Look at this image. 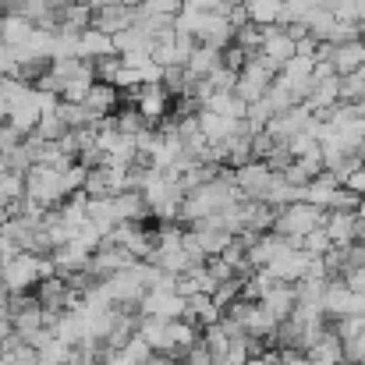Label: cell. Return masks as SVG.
I'll return each mask as SVG.
<instances>
[{"instance_id": "37", "label": "cell", "mask_w": 365, "mask_h": 365, "mask_svg": "<svg viewBox=\"0 0 365 365\" xmlns=\"http://www.w3.org/2000/svg\"><path fill=\"white\" fill-rule=\"evenodd\" d=\"M53 4H57V7H64V4H75V0H53Z\"/></svg>"}, {"instance_id": "29", "label": "cell", "mask_w": 365, "mask_h": 365, "mask_svg": "<svg viewBox=\"0 0 365 365\" xmlns=\"http://www.w3.org/2000/svg\"><path fill=\"white\" fill-rule=\"evenodd\" d=\"M64 131H68V124L61 121L57 110H46V114L39 118V124H36V135H39V138H61Z\"/></svg>"}, {"instance_id": "22", "label": "cell", "mask_w": 365, "mask_h": 365, "mask_svg": "<svg viewBox=\"0 0 365 365\" xmlns=\"http://www.w3.org/2000/svg\"><path fill=\"white\" fill-rule=\"evenodd\" d=\"M25 199V174L0 163V206H14Z\"/></svg>"}, {"instance_id": "10", "label": "cell", "mask_w": 365, "mask_h": 365, "mask_svg": "<svg viewBox=\"0 0 365 365\" xmlns=\"http://www.w3.org/2000/svg\"><path fill=\"white\" fill-rule=\"evenodd\" d=\"M181 319H188V323H195V327L202 330V327H210V323L220 319V305L213 302V294L195 291V294L185 298V316H181Z\"/></svg>"}, {"instance_id": "4", "label": "cell", "mask_w": 365, "mask_h": 365, "mask_svg": "<svg viewBox=\"0 0 365 365\" xmlns=\"http://www.w3.org/2000/svg\"><path fill=\"white\" fill-rule=\"evenodd\" d=\"M131 107L145 118L149 124H160L167 114H170V93L163 89V82H142V86H135L131 93Z\"/></svg>"}, {"instance_id": "21", "label": "cell", "mask_w": 365, "mask_h": 365, "mask_svg": "<svg viewBox=\"0 0 365 365\" xmlns=\"http://www.w3.org/2000/svg\"><path fill=\"white\" fill-rule=\"evenodd\" d=\"M167 337H170V351L185 355L195 341H199V327L188 319H167Z\"/></svg>"}, {"instance_id": "13", "label": "cell", "mask_w": 365, "mask_h": 365, "mask_svg": "<svg viewBox=\"0 0 365 365\" xmlns=\"http://www.w3.org/2000/svg\"><path fill=\"white\" fill-rule=\"evenodd\" d=\"M107 53H114V36H107V32H100L93 25L78 32V57L82 61H100Z\"/></svg>"}, {"instance_id": "14", "label": "cell", "mask_w": 365, "mask_h": 365, "mask_svg": "<svg viewBox=\"0 0 365 365\" xmlns=\"http://www.w3.org/2000/svg\"><path fill=\"white\" fill-rule=\"evenodd\" d=\"M365 61V39H348V43H334V71L337 75H351L359 64Z\"/></svg>"}, {"instance_id": "16", "label": "cell", "mask_w": 365, "mask_h": 365, "mask_svg": "<svg viewBox=\"0 0 365 365\" xmlns=\"http://www.w3.org/2000/svg\"><path fill=\"white\" fill-rule=\"evenodd\" d=\"M217 68H224V64H220V50L210 46V43H195V50H192L185 71L195 75V78H206V75H213Z\"/></svg>"}, {"instance_id": "11", "label": "cell", "mask_w": 365, "mask_h": 365, "mask_svg": "<svg viewBox=\"0 0 365 365\" xmlns=\"http://www.w3.org/2000/svg\"><path fill=\"white\" fill-rule=\"evenodd\" d=\"M114 213H118V224L121 220H128V224H145V217H153L138 188H124V192L114 195Z\"/></svg>"}, {"instance_id": "2", "label": "cell", "mask_w": 365, "mask_h": 365, "mask_svg": "<svg viewBox=\"0 0 365 365\" xmlns=\"http://www.w3.org/2000/svg\"><path fill=\"white\" fill-rule=\"evenodd\" d=\"M323 220H327V210H323V206H312V202L298 199V202H287V206L277 210V224H273V231L302 242V235H309V231L319 227Z\"/></svg>"}, {"instance_id": "3", "label": "cell", "mask_w": 365, "mask_h": 365, "mask_svg": "<svg viewBox=\"0 0 365 365\" xmlns=\"http://www.w3.org/2000/svg\"><path fill=\"white\" fill-rule=\"evenodd\" d=\"M273 78H277V68L262 53H248V61L242 64V71L235 78V93L242 96L245 103H252L273 86Z\"/></svg>"}, {"instance_id": "8", "label": "cell", "mask_w": 365, "mask_h": 365, "mask_svg": "<svg viewBox=\"0 0 365 365\" xmlns=\"http://www.w3.org/2000/svg\"><path fill=\"white\" fill-rule=\"evenodd\" d=\"M89 255H93V252H89V248H82L75 238L50 248V262H53V269H57L61 277H68V273H75V269H86Z\"/></svg>"}, {"instance_id": "27", "label": "cell", "mask_w": 365, "mask_h": 365, "mask_svg": "<svg viewBox=\"0 0 365 365\" xmlns=\"http://www.w3.org/2000/svg\"><path fill=\"white\" fill-rule=\"evenodd\" d=\"M235 43L242 46L245 53H259V46H262V25L245 21L242 29H235Z\"/></svg>"}, {"instance_id": "5", "label": "cell", "mask_w": 365, "mask_h": 365, "mask_svg": "<svg viewBox=\"0 0 365 365\" xmlns=\"http://www.w3.org/2000/svg\"><path fill=\"white\" fill-rule=\"evenodd\" d=\"M305 266H309V252L302 248H284L280 255H273L262 269H269L273 280H284V284H298L305 277Z\"/></svg>"}, {"instance_id": "26", "label": "cell", "mask_w": 365, "mask_h": 365, "mask_svg": "<svg viewBox=\"0 0 365 365\" xmlns=\"http://www.w3.org/2000/svg\"><path fill=\"white\" fill-rule=\"evenodd\" d=\"M298 248H302V252H309V255H327V252L334 248V242H330L327 227L319 224V227H312L309 235H302V242H298Z\"/></svg>"}, {"instance_id": "24", "label": "cell", "mask_w": 365, "mask_h": 365, "mask_svg": "<svg viewBox=\"0 0 365 365\" xmlns=\"http://www.w3.org/2000/svg\"><path fill=\"white\" fill-rule=\"evenodd\" d=\"M199 341L206 344V351L217 359V362H224V355H227V344H231V337L220 330V323H210V327H202L199 330Z\"/></svg>"}, {"instance_id": "36", "label": "cell", "mask_w": 365, "mask_h": 365, "mask_svg": "<svg viewBox=\"0 0 365 365\" xmlns=\"http://www.w3.org/2000/svg\"><path fill=\"white\" fill-rule=\"evenodd\" d=\"M107 4H128V7H135V0H89V7H107Z\"/></svg>"}, {"instance_id": "9", "label": "cell", "mask_w": 365, "mask_h": 365, "mask_svg": "<svg viewBox=\"0 0 365 365\" xmlns=\"http://www.w3.org/2000/svg\"><path fill=\"white\" fill-rule=\"evenodd\" d=\"M323 227H327L330 242L337 245V248H344V245L355 242V231H359V213H351V210H327Z\"/></svg>"}, {"instance_id": "17", "label": "cell", "mask_w": 365, "mask_h": 365, "mask_svg": "<svg viewBox=\"0 0 365 365\" xmlns=\"http://www.w3.org/2000/svg\"><path fill=\"white\" fill-rule=\"evenodd\" d=\"M305 355L316 365H337V362H344V344H341V337H337L334 330H327Z\"/></svg>"}, {"instance_id": "1", "label": "cell", "mask_w": 365, "mask_h": 365, "mask_svg": "<svg viewBox=\"0 0 365 365\" xmlns=\"http://www.w3.org/2000/svg\"><path fill=\"white\" fill-rule=\"evenodd\" d=\"M25 199L39 202L43 210L61 206L68 199L64 195V185H61V170L57 167H46V163H32L25 170Z\"/></svg>"}, {"instance_id": "25", "label": "cell", "mask_w": 365, "mask_h": 365, "mask_svg": "<svg viewBox=\"0 0 365 365\" xmlns=\"http://www.w3.org/2000/svg\"><path fill=\"white\" fill-rule=\"evenodd\" d=\"M57 114H61V121L68 124V131L71 128H86V124H96V118L82 107V103H68V100H61L57 103Z\"/></svg>"}, {"instance_id": "6", "label": "cell", "mask_w": 365, "mask_h": 365, "mask_svg": "<svg viewBox=\"0 0 365 365\" xmlns=\"http://www.w3.org/2000/svg\"><path fill=\"white\" fill-rule=\"evenodd\" d=\"M82 107H86L96 121H100V118H110V114L121 107V89L110 86V82H93L89 93H86V100H82Z\"/></svg>"}, {"instance_id": "38", "label": "cell", "mask_w": 365, "mask_h": 365, "mask_svg": "<svg viewBox=\"0 0 365 365\" xmlns=\"http://www.w3.org/2000/svg\"><path fill=\"white\" fill-rule=\"evenodd\" d=\"M362 39H365V36H362Z\"/></svg>"}, {"instance_id": "15", "label": "cell", "mask_w": 365, "mask_h": 365, "mask_svg": "<svg viewBox=\"0 0 365 365\" xmlns=\"http://www.w3.org/2000/svg\"><path fill=\"white\" fill-rule=\"evenodd\" d=\"M195 121H199V131L206 135V142H210V145H220V142L238 128L235 118H224V114H213V110H199V114H195Z\"/></svg>"}, {"instance_id": "18", "label": "cell", "mask_w": 365, "mask_h": 365, "mask_svg": "<svg viewBox=\"0 0 365 365\" xmlns=\"http://www.w3.org/2000/svg\"><path fill=\"white\" fill-rule=\"evenodd\" d=\"M153 50V36L142 25H128L124 32L114 36V53H149Z\"/></svg>"}, {"instance_id": "34", "label": "cell", "mask_w": 365, "mask_h": 365, "mask_svg": "<svg viewBox=\"0 0 365 365\" xmlns=\"http://www.w3.org/2000/svg\"><path fill=\"white\" fill-rule=\"evenodd\" d=\"M341 284H344L348 291H365V266L344 269V273H341Z\"/></svg>"}, {"instance_id": "7", "label": "cell", "mask_w": 365, "mask_h": 365, "mask_svg": "<svg viewBox=\"0 0 365 365\" xmlns=\"http://www.w3.org/2000/svg\"><path fill=\"white\" fill-rule=\"evenodd\" d=\"M131 21H135V7H128V4H107V7H93V21L89 25L100 29V32H107V36H118Z\"/></svg>"}, {"instance_id": "23", "label": "cell", "mask_w": 365, "mask_h": 365, "mask_svg": "<svg viewBox=\"0 0 365 365\" xmlns=\"http://www.w3.org/2000/svg\"><path fill=\"white\" fill-rule=\"evenodd\" d=\"M242 4L248 11V21H255V25H277L280 11H284V0H242Z\"/></svg>"}, {"instance_id": "20", "label": "cell", "mask_w": 365, "mask_h": 365, "mask_svg": "<svg viewBox=\"0 0 365 365\" xmlns=\"http://www.w3.org/2000/svg\"><path fill=\"white\" fill-rule=\"evenodd\" d=\"M337 185H341V181H337L330 170H319V174L302 188V199H305V202H312V206H323V210H327V202H330V195H334V188H337Z\"/></svg>"}, {"instance_id": "30", "label": "cell", "mask_w": 365, "mask_h": 365, "mask_svg": "<svg viewBox=\"0 0 365 365\" xmlns=\"http://www.w3.org/2000/svg\"><path fill=\"white\" fill-rule=\"evenodd\" d=\"M362 96H365V78H359L355 71L341 75V103H359Z\"/></svg>"}, {"instance_id": "33", "label": "cell", "mask_w": 365, "mask_h": 365, "mask_svg": "<svg viewBox=\"0 0 365 365\" xmlns=\"http://www.w3.org/2000/svg\"><path fill=\"white\" fill-rule=\"evenodd\" d=\"M341 344H344V362H351V365L365 362V330L359 337H351V341H341Z\"/></svg>"}, {"instance_id": "35", "label": "cell", "mask_w": 365, "mask_h": 365, "mask_svg": "<svg viewBox=\"0 0 365 365\" xmlns=\"http://www.w3.org/2000/svg\"><path fill=\"white\" fill-rule=\"evenodd\" d=\"M344 188H351L355 195H365V163L359 170H351L348 178H344Z\"/></svg>"}, {"instance_id": "19", "label": "cell", "mask_w": 365, "mask_h": 365, "mask_svg": "<svg viewBox=\"0 0 365 365\" xmlns=\"http://www.w3.org/2000/svg\"><path fill=\"white\" fill-rule=\"evenodd\" d=\"M64 294H68V280L61 273H50L36 284V298L43 309H64Z\"/></svg>"}, {"instance_id": "28", "label": "cell", "mask_w": 365, "mask_h": 365, "mask_svg": "<svg viewBox=\"0 0 365 365\" xmlns=\"http://www.w3.org/2000/svg\"><path fill=\"white\" fill-rule=\"evenodd\" d=\"M36 362H39V351L29 348L25 341L14 344L11 351H0V365H36Z\"/></svg>"}, {"instance_id": "31", "label": "cell", "mask_w": 365, "mask_h": 365, "mask_svg": "<svg viewBox=\"0 0 365 365\" xmlns=\"http://www.w3.org/2000/svg\"><path fill=\"white\" fill-rule=\"evenodd\" d=\"M359 199H362V195H355L351 188L337 185L334 195H330V202H327V210H351V213H355V210H359Z\"/></svg>"}, {"instance_id": "32", "label": "cell", "mask_w": 365, "mask_h": 365, "mask_svg": "<svg viewBox=\"0 0 365 365\" xmlns=\"http://www.w3.org/2000/svg\"><path fill=\"white\" fill-rule=\"evenodd\" d=\"M181 365H217V359L206 351V344H202V341H195V344L181 355Z\"/></svg>"}, {"instance_id": "12", "label": "cell", "mask_w": 365, "mask_h": 365, "mask_svg": "<svg viewBox=\"0 0 365 365\" xmlns=\"http://www.w3.org/2000/svg\"><path fill=\"white\" fill-rule=\"evenodd\" d=\"M294 302H298L294 284H284V280H273V287L259 298V305H262L266 312H273L277 319H287V316H291V309H294Z\"/></svg>"}]
</instances>
